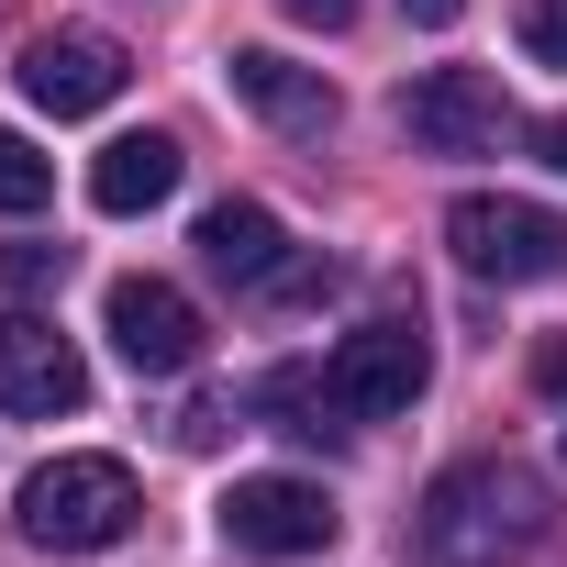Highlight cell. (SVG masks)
<instances>
[{"mask_svg": "<svg viewBox=\"0 0 567 567\" xmlns=\"http://www.w3.org/2000/svg\"><path fill=\"white\" fill-rule=\"evenodd\" d=\"M545 523H556V501L523 456H456L412 512V556L423 567H512L545 545Z\"/></svg>", "mask_w": 567, "mask_h": 567, "instance_id": "6da1fadb", "label": "cell"}, {"mask_svg": "<svg viewBox=\"0 0 567 567\" xmlns=\"http://www.w3.org/2000/svg\"><path fill=\"white\" fill-rule=\"evenodd\" d=\"M134 512H145V489L123 456H45L23 478V545H45V556H101L134 534Z\"/></svg>", "mask_w": 567, "mask_h": 567, "instance_id": "7a4b0ae2", "label": "cell"}, {"mask_svg": "<svg viewBox=\"0 0 567 567\" xmlns=\"http://www.w3.org/2000/svg\"><path fill=\"white\" fill-rule=\"evenodd\" d=\"M445 245L467 278H501V290H534V278H567V212L512 200V189H467L445 212Z\"/></svg>", "mask_w": 567, "mask_h": 567, "instance_id": "3957f363", "label": "cell"}, {"mask_svg": "<svg viewBox=\"0 0 567 567\" xmlns=\"http://www.w3.org/2000/svg\"><path fill=\"white\" fill-rule=\"evenodd\" d=\"M346 534V512H334V489L323 478H234L223 489V545H245V556H323Z\"/></svg>", "mask_w": 567, "mask_h": 567, "instance_id": "277c9868", "label": "cell"}, {"mask_svg": "<svg viewBox=\"0 0 567 567\" xmlns=\"http://www.w3.org/2000/svg\"><path fill=\"white\" fill-rule=\"evenodd\" d=\"M123 79H134V56H123L101 23H56V34H34V45H23V101H34V112H56V123L112 112V101H123Z\"/></svg>", "mask_w": 567, "mask_h": 567, "instance_id": "5b68a950", "label": "cell"}, {"mask_svg": "<svg viewBox=\"0 0 567 567\" xmlns=\"http://www.w3.org/2000/svg\"><path fill=\"white\" fill-rule=\"evenodd\" d=\"M401 134H412L423 156H489V145L512 134V101H501L489 68H423V79L401 90Z\"/></svg>", "mask_w": 567, "mask_h": 567, "instance_id": "8992f818", "label": "cell"}, {"mask_svg": "<svg viewBox=\"0 0 567 567\" xmlns=\"http://www.w3.org/2000/svg\"><path fill=\"white\" fill-rule=\"evenodd\" d=\"M323 368H334V390L357 401V423H390V412H412V401H423L434 346H423V323H412V312H379V323H357Z\"/></svg>", "mask_w": 567, "mask_h": 567, "instance_id": "52a82bcc", "label": "cell"}, {"mask_svg": "<svg viewBox=\"0 0 567 567\" xmlns=\"http://www.w3.org/2000/svg\"><path fill=\"white\" fill-rule=\"evenodd\" d=\"M101 323H112V357H123L134 379H178V368H200V301L178 290V278H112Z\"/></svg>", "mask_w": 567, "mask_h": 567, "instance_id": "ba28073f", "label": "cell"}, {"mask_svg": "<svg viewBox=\"0 0 567 567\" xmlns=\"http://www.w3.org/2000/svg\"><path fill=\"white\" fill-rule=\"evenodd\" d=\"M90 401V357L45 323V312H0V412L23 423H56Z\"/></svg>", "mask_w": 567, "mask_h": 567, "instance_id": "9c48e42d", "label": "cell"}, {"mask_svg": "<svg viewBox=\"0 0 567 567\" xmlns=\"http://www.w3.org/2000/svg\"><path fill=\"white\" fill-rule=\"evenodd\" d=\"M223 90H234V101H245L256 123H278V134H301V145H323V134H334V112H346L323 68H301V56H278V45H234V56H223Z\"/></svg>", "mask_w": 567, "mask_h": 567, "instance_id": "30bf717a", "label": "cell"}, {"mask_svg": "<svg viewBox=\"0 0 567 567\" xmlns=\"http://www.w3.org/2000/svg\"><path fill=\"white\" fill-rule=\"evenodd\" d=\"M200 267L267 301V290H278V267H290V234H278L267 200H212V212H200Z\"/></svg>", "mask_w": 567, "mask_h": 567, "instance_id": "8fae6325", "label": "cell"}, {"mask_svg": "<svg viewBox=\"0 0 567 567\" xmlns=\"http://www.w3.org/2000/svg\"><path fill=\"white\" fill-rule=\"evenodd\" d=\"M245 412H256L267 434H290V445H346V434H357V401L334 390V368H267V379L245 390Z\"/></svg>", "mask_w": 567, "mask_h": 567, "instance_id": "7c38bea8", "label": "cell"}, {"mask_svg": "<svg viewBox=\"0 0 567 567\" xmlns=\"http://www.w3.org/2000/svg\"><path fill=\"white\" fill-rule=\"evenodd\" d=\"M189 178V156H178V134H112L101 156H90V200L112 212V223H134V212H156L167 189Z\"/></svg>", "mask_w": 567, "mask_h": 567, "instance_id": "4fadbf2b", "label": "cell"}, {"mask_svg": "<svg viewBox=\"0 0 567 567\" xmlns=\"http://www.w3.org/2000/svg\"><path fill=\"white\" fill-rule=\"evenodd\" d=\"M56 200V156H34V134H12V123H0V212H45Z\"/></svg>", "mask_w": 567, "mask_h": 567, "instance_id": "5bb4252c", "label": "cell"}, {"mask_svg": "<svg viewBox=\"0 0 567 567\" xmlns=\"http://www.w3.org/2000/svg\"><path fill=\"white\" fill-rule=\"evenodd\" d=\"M56 278H68V245H0V290H12V301L56 290Z\"/></svg>", "mask_w": 567, "mask_h": 567, "instance_id": "9a60e30c", "label": "cell"}, {"mask_svg": "<svg viewBox=\"0 0 567 567\" xmlns=\"http://www.w3.org/2000/svg\"><path fill=\"white\" fill-rule=\"evenodd\" d=\"M523 56L567 68V0H523Z\"/></svg>", "mask_w": 567, "mask_h": 567, "instance_id": "2e32d148", "label": "cell"}, {"mask_svg": "<svg viewBox=\"0 0 567 567\" xmlns=\"http://www.w3.org/2000/svg\"><path fill=\"white\" fill-rule=\"evenodd\" d=\"M223 423H234V401H189L178 412V445H223Z\"/></svg>", "mask_w": 567, "mask_h": 567, "instance_id": "e0dca14e", "label": "cell"}, {"mask_svg": "<svg viewBox=\"0 0 567 567\" xmlns=\"http://www.w3.org/2000/svg\"><path fill=\"white\" fill-rule=\"evenodd\" d=\"M278 12L312 23V34H346V23H357V0H278Z\"/></svg>", "mask_w": 567, "mask_h": 567, "instance_id": "ac0fdd59", "label": "cell"}, {"mask_svg": "<svg viewBox=\"0 0 567 567\" xmlns=\"http://www.w3.org/2000/svg\"><path fill=\"white\" fill-rule=\"evenodd\" d=\"M523 145H534V156H545V167H556V178H567V112H545V123H534V134H523Z\"/></svg>", "mask_w": 567, "mask_h": 567, "instance_id": "d6986e66", "label": "cell"}, {"mask_svg": "<svg viewBox=\"0 0 567 567\" xmlns=\"http://www.w3.org/2000/svg\"><path fill=\"white\" fill-rule=\"evenodd\" d=\"M534 390H567V334H545V346H534Z\"/></svg>", "mask_w": 567, "mask_h": 567, "instance_id": "ffe728a7", "label": "cell"}, {"mask_svg": "<svg viewBox=\"0 0 567 567\" xmlns=\"http://www.w3.org/2000/svg\"><path fill=\"white\" fill-rule=\"evenodd\" d=\"M401 12H412V23H456V12H467V0H401Z\"/></svg>", "mask_w": 567, "mask_h": 567, "instance_id": "44dd1931", "label": "cell"}, {"mask_svg": "<svg viewBox=\"0 0 567 567\" xmlns=\"http://www.w3.org/2000/svg\"><path fill=\"white\" fill-rule=\"evenodd\" d=\"M556 456H567V434H556Z\"/></svg>", "mask_w": 567, "mask_h": 567, "instance_id": "7402d4cb", "label": "cell"}]
</instances>
